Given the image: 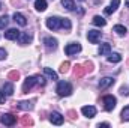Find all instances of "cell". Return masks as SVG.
<instances>
[{"mask_svg": "<svg viewBox=\"0 0 129 128\" xmlns=\"http://www.w3.org/2000/svg\"><path fill=\"white\" fill-rule=\"evenodd\" d=\"M56 92L60 96H69L72 94V86H71V83H68V81H59Z\"/></svg>", "mask_w": 129, "mask_h": 128, "instance_id": "1", "label": "cell"}, {"mask_svg": "<svg viewBox=\"0 0 129 128\" xmlns=\"http://www.w3.org/2000/svg\"><path fill=\"white\" fill-rule=\"evenodd\" d=\"M62 20L63 18H60V17H50V18H47L45 24L50 30H59V29H62Z\"/></svg>", "mask_w": 129, "mask_h": 128, "instance_id": "2", "label": "cell"}, {"mask_svg": "<svg viewBox=\"0 0 129 128\" xmlns=\"http://www.w3.org/2000/svg\"><path fill=\"white\" fill-rule=\"evenodd\" d=\"M102 102H104V109H105L107 112H111V110L116 107L117 99H116L113 95H105L104 98H102Z\"/></svg>", "mask_w": 129, "mask_h": 128, "instance_id": "3", "label": "cell"}, {"mask_svg": "<svg viewBox=\"0 0 129 128\" xmlns=\"http://www.w3.org/2000/svg\"><path fill=\"white\" fill-rule=\"evenodd\" d=\"M38 83V75H32V77H27L26 80H24V83H23V92L24 94H27L30 89H32L33 86Z\"/></svg>", "mask_w": 129, "mask_h": 128, "instance_id": "4", "label": "cell"}, {"mask_svg": "<svg viewBox=\"0 0 129 128\" xmlns=\"http://www.w3.org/2000/svg\"><path fill=\"white\" fill-rule=\"evenodd\" d=\"M78 51H81V45L78 42H71L64 47V53L68 56H72V54H77Z\"/></svg>", "mask_w": 129, "mask_h": 128, "instance_id": "5", "label": "cell"}, {"mask_svg": "<svg viewBox=\"0 0 129 128\" xmlns=\"http://www.w3.org/2000/svg\"><path fill=\"white\" fill-rule=\"evenodd\" d=\"M0 122H2L3 125L12 127V125L17 122V118H15L14 115H11V113H6V115H2V116H0Z\"/></svg>", "mask_w": 129, "mask_h": 128, "instance_id": "6", "label": "cell"}, {"mask_svg": "<svg viewBox=\"0 0 129 128\" xmlns=\"http://www.w3.org/2000/svg\"><path fill=\"white\" fill-rule=\"evenodd\" d=\"M44 45H45V48H47L48 51H53V50H56V48H57V39H56V38L48 36V38H45V39H44Z\"/></svg>", "mask_w": 129, "mask_h": 128, "instance_id": "7", "label": "cell"}, {"mask_svg": "<svg viewBox=\"0 0 129 128\" xmlns=\"http://www.w3.org/2000/svg\"><path fill=\"white\" fill-rule=\"evenodd\" d=\"M50 121H51V124H54V125H62V124H63V116H62L60 113H57V112H53V113L50 115Z\"/></svg>", "mask_w": 129, "mask_h": 128, "instance_id": "8", "label": "cell"}, {"mask_svg": "<svg viewBox=\"0 0 129 128\" xmlns=\"http://www.w3.org/2000/svg\"><path fill=\"white\" fill-rule=\"evenodd\" d=\"M119 5H120V0H113V2L110 3V6H107V8L104 9V14H105V15H111V14L119 8Z\"/></svg>", "mask_w": 129, "mask_h": 128, "instance_id": "9", "label": "cell"}, {"mask_svg": "<svg viewBox=\"0 0 129 128\" xmlns=\"http://www.w3.org/2000/svg\"><path fill=\"white\" fill-rule=\"evenodd\" d=\"M87 39H89L92 44L99 42V39H101V32H99V30H89V33H87Z\"/></svg>", "mask_w": 129, "mask_h": 128, "instance_id": "10", "label": "cell"}, {"mask_svg": "<svg viewBox=\"0 0 129 128\" xmlns=\"http://www.w3.org/2000/svg\"><path fill=\"white\" fill-rule=\"evenodd\" d=\"M20 33L21 32H20L18 29H9L8 32H5V38L9 39V41H15V39H18Z\"/></svg>", "mask_w": 129, "mask_h": 128, "instance_id": "11", "label": "cell"}, {"mask_svg": "<svg viewBox=\"0 0 129 128\" xmlns=\"http://www.w3.org/2000/svg\"><path fill=\"white\" fill-rule=\"evenodd\" d=\"M81 112H83V115H84L86 118H93V116L96 115V109H95L93 105H84V107L81 109Z\"/></svg>", "mask_w": 129, "mask_h": 128, "instance_id": "12", "label": "cell"}, {"mask_svg": "<svg viewBox=\"0 0 129 128\" xmlns=\"http://www.w3.org/2000/svg\"><path fill=\"white\" fill-rule=\"evenodd\" d=\"M111 84H114V78H113V77H104V78H101V81H99V88H101V89H107V88H110Z\"/></svg>", "mask_w": 129, "mask_h": 128, "instance_id": "13", "label": "cell"}, {"mask_svg": "<svg viewBox=\"0 0 129 128\" xmlns=\"http://www.w3.org/2000/svg\"><path fill=\"white\" fill-rule=\"evenodd\" d=\"M14 21H15V23H18L20 26H26V24H27L26 17H24L23 14H20V12H15V14H14Z\"/></svg>", "mask_w": 129, "mask_h": 128, "instance_id": "14", "label": "cell"}, {"mask_svg": "<svg viewBox=\"0 0 129 128\" xmlns=\"http://www.w3.org/2000/svg\"><path fill=\"white\" fill-rule=\"evenodd\" d=\"M30 41H32V36H30L29 33H20V36H18V42H20L21 45H27Z\"/></svg>", "mask_w": 129, "mask_h": 128, "instance_id": "15", "label": "cell"}, {"mask_svg": "<svg viewBox=\"0 0 129 128\" xmlns=\"http://www.w3.org/2000/svg\"><path fill=\"white\" fill-rule=\"evenodd\" d=\"M110 51H111L110 44H101V47H99V54L101 56H107V54H110Z\"/></svg>", "mask_w": 129, "mask_h": 128, "instance_id": "16", "label": "cell"}, {"mask_svg": "<svg viewBox=\"0 0 129 128\" xmlns=\"http://www.w3.org/2000/svg\"><path fill=\"white\" fill-rule=\"evenodd\" d=\"M35 8H36V11L44 12L47 9V0H36L35 2Z\"/></svg>", "mask_w": 129, "mask_h": 128, "instance_id": "17", "label": "cell"}, {"mask_svg": "<svg viewBox=\"0 0 129 128\" xmlns=\"http://www.w3.org/2000/svg\"><path fill=\"white\" fill-rule=\"evenodd\" d=\"M3 94L6 96L14 95V86H12L11 83H5V84H3Z\"/></svg>", "mask_w": 129, "mask_h": 128, "instance_id": "18", "label": "cell"}, {"mask_svg": "<svg viewBox=\"0 0 129 128\" xmlns=\"http://www.w3.org/2000/svg\"><path fill=\"white\" fill-rule=\"evenodd\" d=\"M120 60H122V56L119 53H114V54H110L108 56V62L110 63H119Z\"/></svg>", "mask_w": 129, "mask_h": 128, "instance_id": "19", "label": "cell"}, {"mask_svg": "<svg viewBox=\"0 0 129 128\" xmlns=\"http://www.w3.org/2000/svg\"><path fill=\"white\" fill-rule=\"evenodd\" d=\"M114 32L117 33V35H120V36H123V35H126L128 29L125 26H122V24H117V26H114Z\"/></svg>", "mask_w": 129, "mask_h": 128, "instance_id": "20", "label": "cell"}, {"mask_svg": "<svg viewBox=\"0 0 129 128\" xmlns=\"http://www.w3.org/2000/svg\"><path fill=\"white\" fill-rule=\"evenodd\" d=\"M93 24L95 26H99V27H104L105 24H107V21L102 18V17H99V15H96L95 18H93Z\"/></svg>", "mask_w": 129, "mask_h": 128, "instance_id": "21", "label": "cell"}, {"mask_svg": "<svg viewBox=\"0 0 129 128\" xmlns=\"http://www.w3.org/2000/svg\"><path fill=\"white\" fill-rule=\"evenodd\" d=\"M18 109H21V110H32L33 105H32V102H29V101H21L18 104Z\"/></svg>", "mask_w": 129, "mask_h": 128, "instance_id": "22", "label": "cell"}, {"mask_svg": "<svg viewBox=\"0 0 129 128\" xmlns=\"http://www.w3.org/2000/svg\"><path fill=\"white\" fill-rule=\"evenodd\" d=\"M62 5H63V8H66L68 11H74V8H75L74 0H63V2H62Z\"/></svg>", "mask_w": 129, "mask_h": 128, "instance_id": "23", "label": "cell"}, {"mask_svg": "<svg viewBox=\"0 0 129 128\" xmlns=\"http://www.w3.org/2000/svg\"><path fill=\"white\" fill-rule=\"evenodd\" d=\"M44 72H45V74H47L51 80H57V74H56L51 68H44Z\"/></svg>", "mask_w": 129, "mask_h": 128, "instance_id": "24", "label": "cell"}, {"mask_svg": "<svg viewBox=\"0 0 129 128\" xmlns=\"http://www.w3.org/2000/svg\"><path fill=\"white\" fill-rule=\"evenodd\" d=\"M84 72H86V68L84 66H81V65H77L75 66V75L81 77V75H84Z\"/></svg>", "mask_w": 129, "mask_h": 128, "instance_id": "25", "label": "cell"}, {"mask_svg": "<svg viewBox=\"0 0 129 128\" xmlns=\"http://www.w3.org/2000/svg\"><path fill=\"white\" fill-rule=\"evenodd\" d=\"M8 23H9V18L6 15L5 17H0V29H5L8 26Z\"/></svg>", "mask_w": 129, "mask_h": 128, "instance_id": "26", "label": "cell"}, {"mask_svg": "<svg viewBox=\"0 0 129 128\" xmlns=\"http://www.w3.org/2000/svg\"><path fill=\"white\" fill-rule=\"evenodd\" d=\"M122 119L123 121H129V107H125L122 110Z\"/></svg>", "mask_w": 129, "mask_h": 128, "instance_id": "27", "label": "cell"}, {"mask_svg": "<svg viewBox=\"0 0 129 128\" xmlns=\"http://www.w3.org/2000/svg\"><path fill=\"white\" fill-rule=\"evenodd\" d=\"M62 29H66V30L71 29V21H69L68 18H63V20H62Z\"/></svg>", "mask_w": 129, "mask_h": 128, "instance_id": "28", "label": "cell"}, {"mask_svg": "<svg viewBox=\"0 0 129 128\" xmlns=\"http://www.w3.org/2000/svg\"><path fill=\"white\" fill-rule=\"evenodd\" d=\"M69 66H71V63H69V62H64V63H62V66H60V72H68Z\"/></svg>", "mask_w": 129, "mask_h": 128, "instance_id": "29", "label": "cell"}, {"mask_svg": "<svg viewBox=\"0 0 129 128\" xmlns=\"http://www.w3.org/2000/svg\"><path fill=\"white\" fill-rule=\"evenodd\" d=\"M21 124H23V125H33V121L30 119V118H23Z\"/></svg>", "mask_w": 129, "mask_h": 128, "instance_id": "30", "label": "cell"}, {"mask_svg": "<svg viewBox=\"0 0 129 128\" xmlns=\"http://www.w3.org/2000/svg\"><path fill=\"white\" fill-rule=\"evenodd\" d=\"M9 78H14V80H17L18 77H20V74H18V71H12V72H9V75H8Z\"/></svg>", "mask_w": 129, "mask_h": 128, "instance_id": "31", "label": "cell"}, {"mask_svg": "<svg viewBox=\"0 0 129 128\" xmlns=\"http://www.w3.org/2000/svg\"><path fill=\"white\" fill-rule=\"evenodd\" d=\"M120 94H122V95H125V96H128V95H129V89L126 88V86L120 88Z\"/></svg>", "mask_w": 129, "mask_h": 128, "instance_id": "32", "label": "cell"}, {"mask_svg": "<svg viewBox=\"0 0 129 128\" xmlns=\"http://www.w3.org/2000/svg\"><path fill=\"white\" fill-rule=\"evenodd\" d=\"M6 56H8V53H6V50H5V48H0V60H3V59H6Z\"/></svg>", "mask_w": 129, "mask_h": 128, "instance_id": "33", "label": "cell"}, {"mask_svg": "<svg viewBox=\"0 0 129 128\" xmlns=\"http://www.w3.org/2000/svg\"><path fill=\"white\" fill-rule=\"evenodd\" d=\"M45 78L44 77H41V75H38V84H41V86H45Z\"/></svg>", "mask_w": 129, "mask_h": 128, "instance_id": "34", "label": "cell"}, {"mask_svg": "<svg viewBox=\"0 0 129 128\" xmlns=\"http://www.w3.org/2000/svg\"><path fill=\"white\" fill-rule=\"evenodd\" d=\"M3 102H5V94L0 92V104H3Z\"/></svg>", "mask_w": 129, "mask_h": 128, "instance_id": "35", "label": "cell"}, {"mask_svg": "<svg viewBox=\"0 0 129 128\" xmlns=\"http://www.w3.org/2000/svg\"><path fill=\"white\" fill-rule=\"evenodd\" d=\"M98 127H110V124L108 122H104V124H99Z\"/></svg>", "mask_w": 129, "mask_h": 128, "instance_id": "36", "label": "cell"}, {"mask_svg": "<svg viewBox=\"0 0 129 128\" xmlns=\"http://www.w3.org/2000/svg\"><path fill=\"white\" fill-rule=\"evenodd\" d=\"M69 116H71V118H75V112L71 110V112H69Z\"/></svg>", "mask_w": 129, "mask_h": 128, "instance_id": "37", "label": "cell"}, {"mask_svg": "<svg viewBox=\"0 0 129 128\" xmlns=\"http://www.w3.org/2000/svg\"><path fill=\"white\" fill-rule=\"evenodd\" d=\"M126 6L129 8V0H126Z\"/></svg>", "mask_w": 129, "mask_h": 128, "instance_id": "38", "label": "cell"}, {"mask_svg": "<svg viewBox=\"0 0 129 128\" xmlns=\"http://www.w3.org/2000/svg\"><path fill=\"white\" fill-rule=\"evenodd\" d=\"M0 8H2V5H0Z\"/></svg>", "mask_w": 129, "mask_h": 128, "instance_id": "39", "label": "cell"}, {"mask_svg": "<svg viewBox=\"0 0 129 128\" xmlns=\"http://www.w3.org/2000/svg\"><path fill=\"white\" fill-rule=\"evenodd\" d=\"M81 2H83V0H81Z\"/></svg>", "mask_w": 129, "mask_h": 128, "instance_id": "40", "label": "cell"}]
</instances>
